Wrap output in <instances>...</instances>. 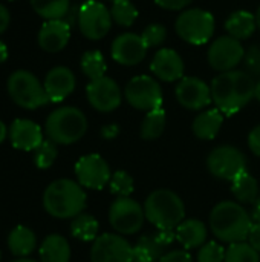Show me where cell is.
<instances>
[{
	"instance_id": "obj_1",
	"label": "cell",
	"mask_w": 260,
	"mask_h": 262,
	"mask_svg": "<svg viewBox=\"0 0 260 262\" xmlns=\"http://www.w3.org/2000/svg\"><path fill=\"white\" fill-rule=\"evenodd\" d=\"M210 89L216 107L224 115H234L254 98L256 81L248 72L233 69L216 75Z\"/></svg>"
},
{
	"instance_id": "obj_2",
	"label": "cell",
	"mask_w": 260,
	"mask_h": 262,
	"mask_svg": "<svg viewBox=\"0 0 260 262\" xmlns=\"http://www.w3.org/2000/svg\"><path fill=\"white\" fill-rule=\"evenodd\" d=\"M253 223L251 215L238 201H221L210 213L211 233L228 244L247 241Z\"/></svg>"
},
{
	"instance_id": "obj_3",
	"label": "cell",
	"mask_w": 260,
	"mask_h": 262,
	"mask_svg": "<svg viewBox=\"0 0 260 262\" xmlns=\"http://www.w3.org/2000/svg\"><path fill=\"white\" fill-rule=\"evenodd\" d=\"M87 196L84 189L67 178L52 181L43 193L44 210L58 220H74L86 209Z\"/></svg>"
},
{
	"instance_id": "obj_4",
	"label": "cell",
	"mask_w": 260,
	"mask_h": 262,
	"mask_svg": "<svg viewBox=\"0 0 260 262\" xmlns=\"http://www.w3.org/2000/svg\"><path fill=\"white\" fill-rule=\"evenodd\" d=\"M146 220L156 229H176L185 220V206L170 189H156L144 201Z\"/></svg>"
},
{
	"instance_id": "obj_5",
	"label": "cell",
	"mask_w": 260,
	"mask_h": 262,
	"mask_svg": "<svg viewBox=\"0 0 260 262\" xmlns=\"http://www.w3.org/2000/svg\"><path fill=\"white\" fill-rule=\"evenodd\" d=\"M44 132L52 143L69 146L84 137L87 132V118L77 107H58L48 117Z\"/></svg>"
},
{
	"instance_id": "obj_6",
	"label": "cell",
	"mask_w": 260,
	"mask_h": 262,
	"mask_svg": "<svg viewBox=\"0 0 260 262\" xmlns=\"http://www.w3.org/2000/svg\"><path fill=\"white\" fill-rule=\"evenodd\" d=\"M6 89L12 101L23 109H37L49 103L44 86L29 71H15L8 77Z\"/></svg>"
},
{
	"instance_id": "obj_7",
	"label": "cell",
	"mask_w": 260,
	"mask_h": 262,
	"mask_svg": "<svg viewBox=\"0 0 260 262\" xmlns=\"http://www.w3.org/2000/svg\"><path fill=\"white\" fill-rule=\"evenodd\" d=\"M215 17L205 9L193 8L181 12L176 18V34L192 45H205L215 34Z\"/></svg>"
},
{
	"instance_id": "obj_8",
	"label": "cell",
	"mask_w": 260,
	"mask_h": 262,
	"mask_svg": "<svg viewBox=\"0 0 260 262\" xmlns=\"http://www.w3.org/2000/svg\"><path fill=\"white\" fill-rule=\"evenodd\" d=\"M207 167L215 178L231 183L241 173L247 172V158L238 147L224 144L210 152Z\"/></svg>"
},
{
	"instance_id": "obj_9",
	"label": "cell",
	"mask_w": 260,
	"mask_h": 262,
	"mask_svg": "<svg viewBox=\"0 0 260 262\" xmlns=\"http://www.w3.org/2000/svg\"><path fill=\"white\" fill-rule=\"evenodd\" d=\"M144 207L129 198H116L109 209V223L118 235H135L144 226Z\"/></svg>"
},
{
	"instance_id": "obj_10",
	"label": "cell",
	"mask_w": 260,
	"mask_h": 262,
	"mask_svg": "<svg viewBox=\"0 0 260 262\" xmlns=\"http://www.w3.org/2000/svg\"><path fill=\"white\" fill-rule=\"evenodd\" d=\"M127 103L138 111H155L162 106V89L159 83L149 75L133 77L124 89Z\"/></svg>"
},
{
	"instance_id": "obj_11",
	"label": "cell",
	"mask_w": 260,
	"mask_h": 262,
	"mask_svg": "<svg viewBox=\"0 0 260 262\" xmlns=\"http://www.w3.org/2000/svg\"><path fill=\"white\" fill-rule=\"evenodd\" d=\"M112 26L110 11L97 0H87L78 9V28L89 40H100L107 35Z\"/></svg>"
},
{
	"instance_id": "obj_12",
	"label": "cell",
	"mask_w": 260,
	"mask_h": 262,
	"mask_svg": "<svg viewBox=\"0 0 260 262\" xmlns=\"http://www.w3.org/2000/svg\"><path fill=\"white\" fill-rule=\"evenodd\" d=\"M90 262H133V246L118 233H103L90 249Z\"/></svg>"
},
{
	"instance_id": "obj_13",
	"label": "cell",
	"mask_w": 260,
	"mask_h": 262,
	"mask_svg": "<svg viewBox=\"0 0 260 262\" xmlns=\"http://www.w3.org/2000/svg\"><path fill=\"white\" fill-rule=\"evenodd\" d=\"M75 177L77 183L84 187V189H92V190H101L106 186H109L112 172L107 164V161L97 155H84L81 157L77 164H75Z\"/></svg>"
},
{
	"instance_id": "obj_14",
	"label": "cell",
	"mask_w": 260,
	"mask_h": 262,
	"mask_svg": "<svg viewBox=\"0 0 260 262\" xmlns=\"http://www.w3.org/2000/svg\"><path fill=\"white\" fill-rule=\"evenodd\" d=\"M245 49L241 40L231 35H222L216 38L208 49V63L213 69L219 72L233 71L239 63H242Z\"/></svg>"
},
{
	"instance_id": "obj_15",
	"label": "cell",
	"mask_w": 260,
	"mask_h": 262,
	"mask_svg": "<svg viewBox=\"0 0 260 262\" xmlns=\"http://www.w3.org/2000/svg\"><path fill=\"white\" fill-rule=\"evenodd\" d=\"M86 95L90 106L98 112H112L120 107L123 94L118 83L109 77L90 80L86 88Z\"/></svg>"
},
{
	"instance_id": "obj_16",
	"label": "cell",
	"mask_w": 260,
	"mask_h": 262,
	"mask_svg": "<svg viewBox=\"0 0 260 262\" xmlns=\"http://www.w3.org/2000/svg\"><path fill=\"white\" fill-rule=\"evenodd\" d=\"M175 94L179 104L188 111H201L213 101L210 86L198 77H185L179 80Z\"/></svg>"
},
{
	"instance_id": "obj_17",
	"label": "cell",
	"mask_w": 260,
	"mask_h": 262,
	"mask_svg": "<svg viewBox=\"0 0 260 262\" xmlns=\"http://www.w3.org/2000/svg\"><path fill=\"white\" fill-rule=\"evenodd\" d=\"M147 46L141 35L133 32H126L118 35L112 41V58L124 66H135L146 58Z\"/></svg>"
},
{
	"instance_id": "obj_18",
	"label": "cell",
	"mask_w": 260,
	"mask_h": 262,
	"mask_svg": "<svg viewBox=\"0 0 260 262\" xmlns=\"http://www.w3.org/2000/svg\"><path fill=\"white\" fill-rule=\"evenodd\" d=\"M77 80L74 72L69 68L64 66H57L52 68L46 77H44V91L49 97V101L52 103H58L63 101L66 97H69L74 89H75Z\"/></svg>"
},
{
	"instance_id": "obj_19",
	"label": "cell",
	"mask_w": 260,
	"mask_h": 262,
	"mask_svg": "<svg viewBox=\"0 0 260 262\" xmlns=\"http://www.w3.org/2000/svg\"><path fill=\"white\" fill-rule=\"evenodd\" d=\"M150 69L159 80L172 83V81L182 80L184 61L176 51L164 48L155 54V57L150 63Z\"/></svg>"
},
{
	"instance_id": "obj_20",
	"label": "cell",
	"mask_w": 260,
	"mask_h": 262,
	"mask_svg": "<svg viewBox=\"0 0 260 262\" xmlns=\"http://www.w3.org/2000/svg\"><path fill=\"white\" fill-rule=\"evenodd\" d=\"M9 141L15 149L20 150H35L44 140H43V132L41 127L31 121V120H23L18 118L12 121L9 126Z\"/></svg>"
},
{
	"instance_id": "obj_21",
	"label": "cell",
	"mask_w": 260,
	"mask_h": 262,
	"mask_svg": "<svg viewBox=\"0 0 260 262\" xmlns=\"http://www.w3.org/2000/svg\"><path fill=\"white\" fill-rule=\"evenodd\" d=\"M70 38V26L66 20H48L38 32V45L48 52H58L66 48Z\"/></svg>"
},
{
	"instance_id": "obj_22",
	"label": "cell",
	"mask_w": 260,
	"mask_h": 262,
	"mask_svg": "<svg viewBox=\"0 0 260 262\" xmlns=\"http://www.w3.org/2000/svg\"><path fill=\"white\" fill-rule=\"evenodd\" d=\"M175 232H176V241L182 246L184 250L201 249L207 243V236H208L207 226L195 218L184 220L176 227Z\"/></svg>"
},
{
	"instance_id": "obj_23",
	"label": "cell",
	"mask_w": 260,
	"mask_h": 262,
	"mask_svg": "<svg viewBox=\"0 0 260 262\" xmlns=\"http://www.w3.org/2000/svg\"><path fill=\"white\" fill-rule=\"evenodd\" d=\"M224 123V114L215 107V109H208L201 112L192 124V130L195 134V137H198L199 140L208 141V140H215L222 127Z\"/></svg>"
},
{
	"instance_id": "obj_24",
	"label": "cell",
	"mask_w": 260,
	"mask_h": 262,
	"mask_svg": "<svg viewBox=\"0 0 260 262\" xmlns=\"http://www.w3.org/2000/svg\"><path fill=\"white\" fill-rule=\"evenodd\" d=\"M41 262H69L70 246L61 235H49L40 246Z\"/></svg>"
},
{
	"instance_id": "obj_25",
	"label": "cell",
	"mask_w": 260,
	"mask_h": 262,
	"mask_svg": "<svg viewBox=\"0 0 260 262\" xmlns=\"http://www.w3.org/2000/svg\"><path fill=\"white\" fill-rule=\"evenodd\" d=\"M257 28L256 23V15H253L248 11H236L233 12L227 21H225V29L228 35L238 38V40H245L254 34Z\"/></svg>"
},
{
	"instance_id": "obj_26",
	"label": "cell",
	"mask_w": 260,
	"mask_h": 262,
	"mask_svg": "<svg viewBox=\"0 0 260 262\" xmlns=\"http://www.w3.org/2000/svg\"><path fill=\"white\" fill-rule=\"evenodd\" d=\"M35 246H37L35 233L25 226H17L15 229L11 230L8 236V247L14 256L18 258L28 256L34 252Z\"/></svg>"
},
{
	"instance_id": "obj_27",
	"label": "cell",
	"mask_w": 260,
	"mask_h": 262,
	"mask_svg": "<svg viewBox=\"0 0 260 262\" xmlns=\"http://www.w3.org/2000/svg\"><path fill=\"white\" fill-rule=\"evenodd\" d=\"M231 193L239 204H254L260 195L259 183L247 170L231 181Z\"/></svg>"
},
{
	"instance_id": "obj_28",
	"label": "cell",
	"mask_w": 260,
	"mask_h": 262,
	"mask_svg": "<svg viewBox=\"0 0 260 262\" xmlns=\"http://www.w3.org/2000/svg\"><path fill=\"white\" fill-rule=\"evenodd\" d=\"M166 249L155 233L144 235L133 246V262H158L166 253Z\"/></svg>"
},
{
	"instance_id": "obj_29",
	"label": "cell",
	"mask_w": 260,
	"mask_h": 262,
	"mask_svg": "<svg viewBox=\"0 0 260 262\" xmlns=\"http://www.w3.org/2000/svg\"><path fill=\"white\" fill-rule=\"evenodd\" d=\"M166 124H167V117L162 107L147 112L139 129L141 138L146 141H153L159 138L166 130Z\"/></svg>"
},
{
	"instance_id": "obj_30",
	"label": "cell",
	"mask_w": 260,
	"mask_h": 262,
	"mask_svg": "<svg viewBox=\"0 0 260 262\" xmlns=\"http://www.w3.org/2000/svg\"><path fill=\"white\" fill-rule=\"evenodd\" d=\"M98 221L89 213H81L75 216L70 223L72 236L83 243H93L98 238Z\"/></svg>"
},
{
	"instance_id": "obj_31",
	"label": "cell",
	"mask_w": 260,
	"mask_h": 262,
	"mask_svg": "<svg viewBox=\"0 0 260 262\" xmlns=\"http://www.w3.org/2000/svg\"><path fill=\"white\" fill-rule=\"evenodd\" d=\"M32 9L46 20H61L69 11V0H31Z\"/></svg>"
},
{
	"instance_id": "obj_32",
	"label": "cell",
	"mask_w": 260,
	"mask_h": 262,
	"mask_svg": "<svg viewBox=\"0 0 260 262\" xmlns=\"http://www.w3.org/2000/svg\"><path fill=\"white\" fill-rule=\"evenodd\" d=\"M106 61L100 51H87L81 57V71L84 75H87L90 80H97L104 77L106 74Z\"/></svg>"
},
{
	"instance_id": "obj_33",
	"label": "cell",
	"mask_w": 260,
	"mask_h": 262,
	"mask_svg": "<svg viewBox=\"0 0 260 262\" xmlns=\"http://www.w3.org/2000/svg\"><path fill=\"white\" fill-rule=\"evenodd\" d=\"M224 262H260V253L247 241L230 244Z\"/></svg>"
},
{
	"instance_id": "obj_34",
	"label": "cell",
	"mask_w": 260,
	"mask_h": 262,
	"mask_svg": "<svg viewBox=\"0 0 260 262\" xmlns=\"http://www.w3.org/2000/svg\"><path fill=\"white\" fill-rule=\"evenodd\" d=\"M110 15L112 20L120 26H130L138 17V9L130 0H113Z\"/></svg>"
},
{
	"instance_id": "obj_35",
	"label": "cell",
	"mask_w": 260,
	"mask_h": 262,
	"mask_svg": "<svg viewBox=\"0 0 260 262\" xmlns=\"http://www.w3.org/2000/svg\"><path fill=\"white\" fill-rule=\"evenodd\" d=\"M109 189L118 198H129L133 193L135 183H133V178L126 170H116L112 173Z\"/></svg>"
},
{
	"instance_id": "obj_36",
	"label": "cell",
	"mask_w": 260,
	"mask_h": 262,
	"mask_svg": "<svg viewBox=\"0 0 260 262\" xmlns=\"http://www.w3.org/2000/svg\"><path fill=\"white\" fill-rule=\"evenodd\" d=\"M34 163L38 169L44 170L49 169L57 160V144L51 140H44L35 150H34Z\"/></svg>"
},
{
	"instance_id": "obj_37",
	"label": "cell",
	"mask_w": 260,
	"mask_h": 262,
	"mask_svg": "<svg viewBox=\"0 0 260 262\" xmlns=\"http://www.w3.org/2000/svg\"><path fill=\"white\" fill-rule=\"evenodd\" d=\"M225 261V249L215 243H205L198 252V262H224Z\"/></svg>"
},
{
	"instance_id": "obj_38",
	"label": "cell",
	"mask_w": 260,
	"mask_h": 262,
	"mask_svg": "<svg viewBox=\"0 0 260 262\" xmlns=\"http://www.w3.org/2000/svg\"><path fill=\"white\" fill-rule=\"evenodd\" d=\"M144 43L147 48H153V46H159L161 43H164V40L167 38V29L164 25H159V23H153V25H149L143 34H141Z\"/></svg>"
},
{
	"instance_id": "obj_39",
	"label": "cell",
	"mask_w": 260,
	"mask_h": 262,
	"mask_svg": "<svg viewBox=\"0 0 260 262\" xmlns=\"http://www.w3.org/2000/svg\"><path fill=\"white\" fill-rule=\"evenodd\" d=\"M242 63L245 66V72H248L253 78L254 77L260 78V46L257 45L250 46L245 51Z\"/></svg>"
},
{
	"instance_id": "obj_40",
	"label": "cell",
	"mask_w": 260,
	"mask_h": 262,
	"mask_svg": "<svg viewBox=\"0 0 260 262\" xmlns=\"http://www.w3.org/2000/svg\"><path fill=\"white\" fill-rule=\"evenodd\" d=\"M158 262H193L192 255L188 250H170L162 255V258Z\"/></svg>"
},
{
	"instance_id": "obj_41",
	"label": "cell",
	"mask_w": 260,
	"mask_h": 262,
	"mask_svg": "<svg viewBox=\"0 0 260 262\" xmlns=\"http://www.w3.org/2000/svg\"><path fill=\"white\" fill-rule=\"evenodd\" d=\"M158 6L169 9V11H179L184 9L187 5H190L193 0H155Z\"/></svg>"
},
{
	"instance_id": "obj_42",
	"label": "cell",
	"mask_w": 260,
	"mask_h": 262,
	"mask_svg": "<svg viewBox=\"0 0 260 262\" xmlns=\"http://www.w3.org/2000/svg\"><path fill=\"white\" fill-rule=\"evenodd\" d=\"M248 147L256 157H260V124L248 134Z\"/></svg>"
},
{
	"instance_id": "obj_43",
	"label": "cell",
	"mask_w": 260,
	"mask_h": 262,
	"mask_svg": "<svg viewBox=\"0 0 260 262\" xmlns=\"http://www.w3.org/2000/svg\"><path fill=\"white\" fill-rule=\"evenodd\" d=\"M248 243L260 253V223H253V227L248 235Z\"/></svg>"
},
{
	"instance_id": "obj_44",
	"label": "cell",
	"mask_w": 260,
	"mask_h": 262,
	"mask_svg": "<svg viewBox=\"0 0 260 262\" xmlns=\"http://www.w3.org/2000/svg\"><path fill=\"white\" fill-rule=\"evenodd\" d=\"M120 135V127L116 124H107L101 129V137L104 140H115Z\"/></svg>"
},
{
	"instance_id": "obj_45",
	"label": "cell",
	"mask_w": 260,
	"mask_h": 262,
	"mask_svg": "<svg viewBox=\"0 0 260 262\" xmlns=\"http://www.w3.org/2000/svg\"><path fill=\"white\" fill-rule=\"evenodd\" d=\"M9 21H11V15H9V11L0 3V34H3L8 26H9Z\"/></svg>"
},
{
	"instance_id": "obj_46",
	"label": "cell",
	"mask_w": 260,
	"mask_h": 262,
	"mask_svg": "<svg viewBox=\"0 0 260 262\" xmlns=\"http://www.w3.org/2000/svg\"><path fill=\"white\" fill-rule=\"evenodd\" d=\"M254 223H260V195L257 198V201L253 204V215H251Z\"/></svg>"
},
{
	"instance_id": "obj_47",
	"label": "cell",
	"mask_w": 260,
	"mask_h": 262,
	"mask_svg": "<svg viewBox=\"0 0 260 262\" xmlns=\"http://www.w3.org/2000/svg\"><path fill=\"white\" fill-rule=\"evenodd\" d=\"M8 58V48L6 45L0 40V63H3Z\"/></svg>"
},
{
	"instance_id": "obj_48",
	"label": "cell",
	"mask_w": 260,
	"mask_h": 262,
	"mask_svg": "<svg viewBox=\"0 0 260 262\" xmlns=\"http://www.w3.org/2000/svg\"><path fill=\"white\" fill-rule=\"evenodd\" d=\"M6 135H8V129H6L5 123L0 121V144L6 140Z\"/></svg>"
},
{
	"instance_id": "obj_49",
	"label": "cell",
	"mask_w": 260,
	"mask_h": 262,
	"mask_svg": "<svg viewBox=\"0 0 260 262\" xmlns=\"http://www.w3.org/2000/svg\"><path fill=\"white\" fill-rule=\"evenodd\" d=\"M254 98H257L260 103V80L256 81V92H254Z\"/></svg>"
},
{
	"instance_id": "obj_50",
	"label": "cell",
	"mask_w": 260,
	"mask_h": 262,
	"mask_svg": "<svg viewBox=\"0 0 260 262\" xmlns=\"http://www.w3.org/2000/svg\"><path fill=\"white\" fill-rule=\"evenodd\" d=\"M256 23H257V26H259L260 29V6L259 9H257V12H256Z\"/></svg>"
},
{
	"instance_id": "obj_51",
	"label": "cell",
	"mask_w": 260,
	"mask_h": 262,
	"mask_svg": "<svg viewBox=\"0 0 260 262\" xmlns=\"http://www.w3.org/2000/svg\"><path fill=\"white\" fill-rule=\"evenodd\" d=\"M12 262H35V261H32V259H28V258H20V259H17V261H12Z\"/></svg>"
},
{
	"instance_id": "obj_52",
	"label": "cell",
	"mask_w": 260,
	"mask_h": 262,
	"mask_svg": "<svg viewBox=\"0 0 260 262\" xmlns=\"http://www.w3.org/2000/svg\"><path fill=\"white\" fill-rule=\"evenodd\" d=\"M0 259H2V255H0Z\"/></svg>"
},
{
	"instance_id": "obj_53",
	"label": "cell",
	"mask_w": 260,
	"mask_h": 262,
	"mask_svg": "<svg viewBox=\"0 0 260 262\" xmlns=\"http://www.w3.org/2000/svg\"><path fill=\"white\" fill-rule=\"evenodd\" d=\"M9 2H14V0H9Z\"/></svg>"
},
{
	"instance_id": "obj_54",
	"label": "cell",
	"mask_w": 260,
	"mask_h": 262,
	"mask_svg": "<svg viewBox=\"0 0 260 262\" xmlns=\"http://www.w3.org/2000/svg\"><path fill=\"white\" fill-rule=\"evenodd\" d=\"M112 2H113V0H112Z\"/></svg>"
}]
</instances>
